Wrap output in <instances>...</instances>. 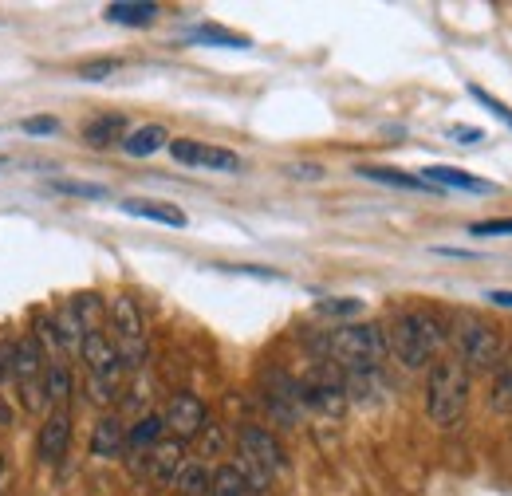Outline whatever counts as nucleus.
Listing matches in <instances>:
<instances>
[{
	"instance_id": "f257e3e1",
	"label": "nucleus",
	"mask_w": 512,
	"mask_h": 496,
	"mask_svg": "<svg viewBox=\"0 0 512 496\" xmlns=\"http://www.w3.org/2000/svg\"><path fill=\"white\" fill-rule=\"evenodd\" d=\"M383 335H386V351H390L406 371H422V367L438 355V347L446 343V331H442L438 315L422 308L398 311Z\"/></svg>"
},
{
	"instance_id": "f03ea898",
	"label": "nucleus",
	"mask_w": 512,
	"mask_h": 496,
	"mask_svg": "<svg viewBox=\"0 0 512 496\" xmlns=\"http://www.w3.org/2000/svg\"><path fill=\"white\" fill-rule=\"evenodd\" d=\"M331 363L343 374H359V371H379L386 355V335L379 323H343L335 331H327L323 339Z\"/></svg>"
},
{
	"instance_id": "7ed1b4c3",
	"label": "nucleus",
	"mask_w": 512,
	"mask_h": 496,
	"mask_svg": "<svg viewBox=\"0 0 512 496\" xmlns=\"http://www.w3.org/2000/svg\"><path fill=\"white\" fill-rule=\"evenodd\" d=\"M469 410V371L457 359H438L426 378V414L434 426H457Z\"/></svg>"
},
{
	"instance_id": "20e7f679",
	"label": "nucleus",
	"mask_w": 512,
	"mask_h": 496,
	"mask_svg": "<svg viewBox=\"0 0 512 496\" xmlns=\"http://www.w3.org/2000/svg\"><path fill=\"white\" fill-rule=\"evenodd\" d=\"M453 347H457V363L465 371H497L505 359V339L493 323H485L481 315H457L453 323Z\"/></svg>"
},
{
	"instance_id": "39448f33",
	"label": "nucleus",
	"mask_w": 512,
	"mask_h": 496,
	"mask_svg": "<svg viewBox=\"0 0 512 496\" xmlns=\"http://www.w3.org/2000/svg\"><path fill=\"white\" fill-rule=\"evenodd\" d=\"M107 319H111V343L119 351V363L123 371H138L146 363V319H142V308L134 304V296H115L111 308H107Z\"/></svg>"
},
{
	"instance_id": "423d86ee",
	"label": "nucleus",
	"mask_w": 512,
	"mask_h": 496,
	"mask_svg": "<svg viewBox=\"0 0 512 496\" xmlns=\"http://www.w3.org/2000/svg\"><path fill=\"white\" fill-rule=\"evenodd\" d=\"M237 445H241V457H245V481L253 485V489H268L272 481H276V473L284 469V449H280V441L268 434V430H260V426H245L241 434H237Z\"/></svg>"
},
{
	"instance_id": "0eeeda50",
	"label": "nucleus",
	"mask_w": 512,
	"mask_h": 496,
	"mask_svg": "<svg viewBox=\"0 0 512 496\" xmlns=\"http://www.w3.org/2000/svg\"><path fill=\"white\" fill-rule=\"evenodd\" d=\"M79 355H83V363H87V378H99V382H115V386H119L123 363H119V351H115V343H111V335H107L103 327L83 331Z\"/></svg>"
},
{
	"instance_id": "6e6552de",
	"label": "nucleus",
	"mask_w": 512,
	"mask_h": 496,
	"mask_svg": "<svg viewBox=\"0 0 512 496\" xmlns=\"http://www.w3.org/2000/svg\"><path fill=\"white\" fill-rule=\"evenodd\" d=\"M300 390H304V406L320 414H343L347 406V382L339 367H320L308 382H300Z\"/></svg>"
},
{
	"instance_id": "1a4fd4ad",
	"label": "nucleus",
	"mask_w": 512,
	"mask_h": 496,
	"mask_svg": "<svg viewBox=\"0 0 512 496\" xmlns=\"http://www.w3.org/2000/svg\"><path fill=\"white\" fill-rule=\"evenodd\" d=\"M170 154H174V162L197 166V170H221V174H237L241 170V158L233 150L205 146V142H193V138H174L170 142Z\"/></svg>"
},
{
	"instance_id": "9d476101",
	"label": "nucleus",
	"mask_w": 512,
	"mask_h": 496,
	"mask_svg": "<svg viewBox=\"0 0 512 496\" xmlns=\"http://www.w3.org/2000/svg\"><path fill=\"white\" fill-rule=\"evenodd\" d=\"M162 422H166V430L178 437V441H190V437H197L205 426H209V414H205V402H201L197 394L182 390V394L170 398Z\"/></svg>"
},
{
	"instance_id": "9b49d317",
	"label": "nucleus",
	"mask_w": 512,
	"mask_h": 496,
	"mask_svg": "<svg viewBox=\"0 0 512 496\" xmlns=\"http://www.w3.org/2000/svg\"><path fill=\"white\" fill-rule=\"evenodd\" d=\"M264 402L272 406V414L280 418V422H296L300 418V410H304V390H300V382H292L288 374L272 371L264 378Z\"/></svg>"
},
{
	"instance_id": "f8f14e48",
	"label": "nucleus",
	"mask_w": 512,
	"mask_h": 496,
	"mask_svg": "<svg viewBox=\"0 0 512 496\" xmlns=\"http://www.w3.org/2000/svg\"><path fill=\"white\" fill-rule=\"evenodd\" d=\"M182 453H186V441H178V437H162V441L142 457V469H146L158 485H170V481L178 477V469L186 465Z\"/></svg>"
},
{
	"instance_id": "ddd939ff",
	"label": "nucleus",
	"mask_w": 512,
	"mask_h": 496,
	"mask_svg": "<svg viewBox=\"0 0 512 496\" xmlns=\"http://www.w3.org/2000/svg\"><path fill=\"white\" fill-rule=\"evenodd\" d=\"M67 445H71V418H67L64 410L60 414H48V422L40 426V437H36V457L44 465H60Z\"/></svg>"
},
{
	"instance_id": "4468645a",
	"label": "nucleus",
	"mask_w": 512,
	"mask_h": 496,
	"mask_svg": "<svg viewBox=\"0 0 512 496\" xmlns=\"http://www.w3.org/2000/svg\"><path fill=\"white\" fill-rule=\"evenodd\" d=\"M123 453H127V426H123V418H115V414L99 418L95 434H91V457L111 461V457H123Z\"/></svg>"
},
{
	"instance_id": "2eb2a0df",
	"label": "nucleus",
	"mask_w": 512,
	"mask_h": 496,
	"mask_svg": "<svg viewBox=\"0 0 512 496\" xmlns=\"http://www.w3.org/2000/svg\"><path fill=\"white\" fill-rule=\"evenodd\" d=\"M48 371V363H44V347L28 335V339H16L12 343V382L20 386V382H36V378H44Z\"/></svg>"
},
{
	"instance_id": "dca6fc26",
	"label": "nucleus",
	"mask_w": 512,
	"mask_h": 496,
	"mask_svg": "<svg viewBox=\"0 0 512 496\" xmlns=\"http://www.w3.org/2000/svg\"><path fill=\"white\" fill-rule=\"evenodd\" d=\"M422 182L434 189H465V193H493V182H485V178H473V174H465V170H457V166H426L422 170Z\"/></svg>"
},
{
	"instance_id": "f3484780",
	"label": "nucleus",
	"mask_w": 512,
	"mask_h": 496,
	"mask_svg": "<svg viewBox=\"0 0 512 496\" xmlns=\"http://www.w3.org/2000/svg\"><path fill=\"white\" fill-rule=\"evenodd\" d=\"M162 437H166L162 414H146V418H138L134 426H127V453L138 461V457H146Z\"/></svg>"
},
{
	"instance_id": "a211bd4d",
	"label": "nucleus",
	"mask_w": 512,
	"mask_h": 496,
	"mask_svg": "<svg viewBox=\"0 0 512 496\" xmlns=\"http://www.w3.org/2000/svg\"><path fill=\"white\" fill-rule=\"evenodd\" d=\"M123 213L142 217V221L170 225V229H186V213H182L178 205H166V201H142V197H130V201H123Z\"/></svg>"
},
{
	"instance_id": "6ab92c4d",
	"label": "nucleus",
	"mask_w": 512,
	"mask_h": 496,
	"mask_svg": "<svg viewBox=\"0 0 512 496\" xmlns=\"http://www.w3.org/2000/svg\"><path fill=\"white\" fill-rule=\"evenodd\" d=\"M103 16L111 24H123V28H150L158 20V4H150V0H115V4H107Z\"/></svg>"
},
{
	"instance_id": "aec40b11",
	"label": "nucleus",
	"mask_w": 512,
	"mask_h": 496,
	"mask_svg": "<svg viewBox=\"0 0 512 496\" xmlns=\"http://www.w3.org/2000/svg\"><path fill=\"white\" fill-rule=\"evenodd\" d=\"M162 146H170V134H166V126H158V123L138 126V130H130L127 138H123V150H127L130 158H150V154H158Z\"/></svg>"
},
{
	"instance_id": "412c9836",
	"label": "nucleus",
	"mask_w": 512,
	"mask_h": 496,
	"mask_svg": "<svg viewBox=\"0 0 512 496\" xmlns=\"http://www.w3.org/2000/svg\"><path fill=\"white\" fill-rule=\"evenodd\" d=\"M83 138L91 142V146H123V138H127V119L123 115H99L95 123H87L83 130Z\"/></svg>"
},
{
	"instance_id": "4be33fe9",
	"label": "nucleus",
	"mask_w": 512,
	"mask_h": 496,
	"mask_svg": "<svg viewBox=\"0 0 512 496\" xmlns=\"http://www.w3.org/2000/svg\"><path fill=\"white\" fill-rule=\"evenodd\" d=\"M67 315L79 323V331H95V327H103V319H107V304H103L95 292H83V296L71 300V311H67Z\"/></svg>"
},
{
	"instance_id": "5701e85b",
	"label": "nucleus",
	"mask_w": 512,
	"mask_h": 496,
	"mask_svg": "<svg viewBox=\"0 0 512 496\" xmlns=\"http://www.w3.org/2000/svg\"><path fill=\"white\" fill-rule=\"evenodd\" d=\"M209 496H256V489L245 481V473H241L237 465H221V469L213 473Z\"/></svg>"
},
{
	"instance_id": "b1692460",
	"label": "nucleus",
	"mask_w": 512,
	"mask_h": 496,
	"mask_svg": "<svg viewBox=\"0 0 512 496\" xmlns=\"http://www.w3.org/2000/svg\"><path fill=\"white\" fill-rule=\"evenodd\" d=\"M190 40H197V44H217V48H233V52L253 48V40H245V36H237V32H229V28H217V24H201V28H193Z\"/></svg>"
},
{
	"instance_id": "393cba45",
	"label": "nucleus",
	"mask_w": 512,
	"mask_h": 496,
	"mask_svg": "<svg viewBox=\"0 0 512 496\" xmlns=\"http://www.w3.org/2000/svg\"><path fill=\"white\" fill-rule=\"evenodd\" d=\"M174 485H178V493L182 496H209V489H213V473H209L205 465H182L178 477H174Z\"/></svg>"
},
{
	"instance_id": "a878e982",
	"label": "nucleus",
	"mask_w": 512,
	"mask_h": 496,
	"mask_svg": "<svg viewBox=\"0 0 512 496\" xmlns=\"http://www.w3.org/2000/svg\"><path fill=\"white\" fill-rule=\"evenodd\" d=\"M44 398H48V406H64L71 398V371L64 363H52L44 371Z\"/></svg>"
},
{
	"instance_id": "bb28decb",
	"label": "nucleus",
	"mask_w": 512,
	"mask_h": 496,
	"mask_svg": "<svg viewBox=\"0 0 512 496\" xmlns=\"http://www.w3.org/2000/svg\"><path fill=\"white\" fill-rule=\"evenodd\" d=\"M359 174H363L367 182H383V186H394V189H430L422 178H410V174L386 170V166H359Z\"/></svg>"
},
{
	"instance_id": "cd10ccee",
	"label": "nucleus",
	"mask_w": 512,
	"mask_h": 496,
	"mask_svg": "<svg viewBox=\"0 0 512 496\" xmlns=\"http://www.w3.org/2000/svg\"><path fill=\"white\" fill-rule=\"evenodd\" d=\"M469 95H473V99H477V103H481V107H485V111H489L493 119H501V123H505L512 130V107H505L501 99H493V95H489L485 87H469Z\"/></svg>"
},
{
	"instance_id": "c85d7f7f",
	"label": "nucleus",
	"mask_w": 512,
	"mask_h": 496,
	"mask_svg": "<svg viewBox=\"0 0 512 496\" xmlns=\"http://www.w3.org/2000/svg\"><path fill=\"white\" fill-rule=\"evenodd\" d=\"M473 237H509L512 233V217H497V221H477L469 225Z\"/></svg>"
},
{
	"instance_id": "c756f323",
	"label": "nucleus",
	"mask_w": 512,
	"mask_h": 496,
	"mask_svg": "<svg viewBox=\"0 0 512 496\" xmlns=\"http://www.w3.org/2000/svg\"><path fill=\"white\" fill-rule=\"evenodd\" d=\"M52 189H60V193H67V197H107V189L103 186H91V182H56Z\"/></svg>"
},
{
	"instance_id": "7c9ffc66",
	"label": "nucleus",
	"mask_w": 512,
	"mask_h": 496,
	"mask_svg": "<svg viewBox=\"0 0 512 496\" xmlns=\"http://www.w3.org/2000/svg\"><path fill=\"white\" fill-rule=\"evenodd\" d=\"M493 406L497 410H512V371H501L497 386H493Z\"/></svg>"
},
{
	"instance_id": "2f4dec72",
	"label": "nucleus",
	"mask_w": 512,
	"mask_h": 496,
	"mask_svg": "<svg viewBox=\"0 0 512 496\" xmlns=\"http://www.w3.org/2000/svg\"><path fill=\"white\" fill-rule=\"evenodd\" d=\"M119 71V63L115 60H99V63H87V67H79V79H91V83H99V79H107V75H115Z\"/></svg>"
},
{
	"instance_id": "473e14b6",
	"label": "nucleus",
	"mask_w": 512,
	"mask_h": 496,
	"mask_svg": "<svg viewBox=\"0 0 512 496\" xmlns=\"http://www.w3.org/2000/svg\"><path fill=\"white\" fill-rule=\"evenodd\" d=\"M20 130H24V134H56V130H60V123H56L52 115H36V119H24V123H20Z\"/></svg>"
},
{
	"instance_id": "72a5a7b5",
	"label": "nucleus",
	"mask_w": 512,
	"mask_h": 496,
	"mask_svg": "<svg viewBox=\"0 0 512 496\" xmlns=\"http://www.w3.org/2000/svg\"><path fill=\"white\" fill-rule=\"evenodd\" d=\"M449 134H453L461 146H473V142H481V138H485V130H481V126H453Z\"/></svg>"
},
{
	"instance_id": "f704fd0d",
	"label": "nucleus",
	"mask_w": 512,
	"mask_h": 496,
	"mask_svg": "<svg viewBox=\"0 0 512 496\" xmlns=\"http://www.w3.org/2000/svg\"><path fill=\"white\" fill-rule=\"evenodd\" d=\"M0 382H12V343H0Z\"/></svg>"
},
{
	"instance_id": "c9c22d12",
	"label": "nucleus",
	"mask_w": 512,
	"mask_h": 496,
	"mask_svg": "<svg viewBox=\"0 0 512 496\" xmlns=\"http://www.w3.org/2000/svg\"><path fill=\"white\" fill-rule=\"evenodd\" d=\"M320 311H327V315H355V311H359V300H343V304H320Z\"/></svg>"
},
{
	"instance_id": "e433bc0d",
	"label": "nucleus",
	"mask_w": 512,
	"mask_h": 496,
	"mask_svg": "<svg viewBox=\"0 0 512 496\" xmlns=\"http://www.w3.org/2000/svg\"><path fill=\"white\" fill-rule=\"evenodd\" d=\"M485 300H489V304H497V308H512V292H505V288H493Z\"/></svg>"
},
{
	"instance_id": "4c0bfd02",
	"label": "nucleus",
	"mask_w": 512,
	"mask_h": 496,
	"mask_svg": "<svg viewBox=\"0 0 512 496\" xmlns=\"http://www.w3.org/2000/svg\"><path fill=\"white\" fill-rule=\"evenodd\" d=\"M296 178H312L316 182V178H323V170L320 166H296Z\"/></svg>"
},
{
	"instance_id": "58836bf2",
	"label": "nucleus",
	"mask_w": 512,
	"mask_h": 496,
	"mask_svg": "<svg viewBox=\"0 0 512 496\" xmlns=\"http://www.w3.org/2000/svg\"><path fill=\"white\" fill-rule=\"evenodd\" d=\"M4 422H8V410H4V406H0V426H4Z\"/></svg>"
},
{
	"instance_id": "ea45409f",
	"label": "nucleus",
	"mask_w": 512,
	"mask_h": 496,
	"mask_svg": "<svg viewBox=\"0 0 512 496\" xmlns=\"http://www.w3.org/2000/svg\"><path fill=\"white\" fill-rule=\"evenodd\" d=\"M0 473H4V457H0Z\"/></svg>"
},
{
	"instance_id": "a19ab883",
	"label": "nucleus",
	"mask_w": 512,
	"mask_h": 496,
	"mask_svg": "<svg viewBox=\"0 0 512 496\" xmlns=\"http://www.w3.org/2000/svg\"><path fill=\"white\" fill-rule=\"evenodd\" d=\"M0 162H4V158H0Z\"/></svg>"
}]
</instances>
